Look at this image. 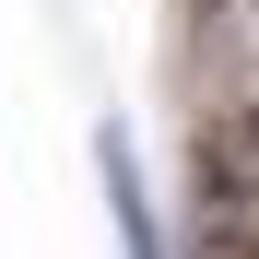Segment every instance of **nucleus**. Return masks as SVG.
Instances as JSON below:
<instances>
[{
    "label": "nucleus",
    "mask_w": 259,
    "mask_h": 259,
    "mask_svg": "<svg viewBox=\"0 0 259 259\" xmlns=\"http://www.w3.org/2000/svg\"><path fill=\"white\" fill-rule=\"evenodd\" d=\"M95 177H106V224H118V259H165L153 189H142V153H130V130H118V118L95 130Z\"/></svg>",
    "instance_id": "obj_1"
},
{
    "label": "nucleus",
    "mask_w": 259,
    "mask_h": 259,
    "mask_svg": "<svg viewBox=\"0 0 259 259\" xmlns=\"http://www.w3.org/2000/svg\"><path fill=\"white\" fill-rule=\"evenodd\" d=\"M200 177H212V200H259V106L224 118V142L200 153Z\"/></svg>",
    "instance_id": "obj_2"
}]
</instances>
